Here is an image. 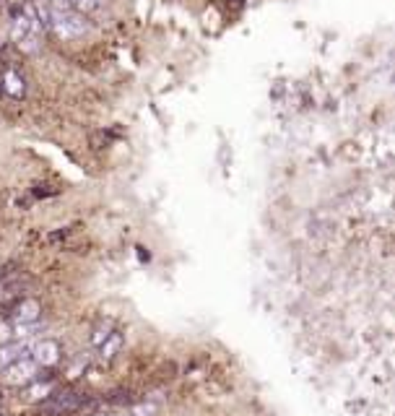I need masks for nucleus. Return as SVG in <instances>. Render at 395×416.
<instances>
[{
  "instance_id": "f257e3e1",
  "label": "nucleus",
  "mask_w": 395,
  "mask_h": 416,
  "mask_svg": "<svg viewBox=\"0 0 395 416\" xmlns=\"http://www.w3.org/2000/svg\"><path fill=\"white\" fill-rule=\"evenodd\" d=\"M86 404V395L78 391H52L50 395L45 398V404H42V411L50 416H65V414H73V411H78L83 408Z\"/></svg>"
},
{
  "instance_id": "f03ea898",
  "label": "nucleus",
  "mask_w": 395,
  "mask_h": 416,
  "mask_svg": "<svg viewBox=\"0 0 395 416\" xmlns=\"http://www.w3.org/2000/svg\"><path fill=\"white\" fill-rule=\"evenodd\" d=\"M39 372H42V367H39L34 359L26 354V357L16 359L13 364H8V367L3 369V372H0V380L6 382V385L19 388V385H29V382H34L36 377H39Z\"/></svg>"
},
{
  "instance_id": "7ed1b4c3",
  "label": "nucleus",
  "mask_w": 395,
  "mask_h": 416,
  "mask_svg": "<svg viewBox=\"0 0 395 416\" xmlns=\"http://www.w3.org/2000/svg\"><path fill=\"white\" fill-rule=\"evenodd\" d=\"M50 29L60 39H76L86 32V21L76 11H50Z\"/></svg>"
},
{
  "instance_id": "20e7f679",
  "label": "nucleus",
  "mask_w": 395,
  "mask_h": 416,
  "mask_svg": "<svg viewBox=\"0 0 395 416\" xmlns=\"http://www.w3.org/2000/svg\"><path fill=\"white\" fill-rule=\"evenodd\" d=\"M29 357L34 359L36 364L42 369H50L55 367L60 362V346L58 341H50V338H42L39 344H34L32 349H29Z\"/></svg>"
},
{
  "instance_id": "39448f33",
  "label": "nucleus",
  "mask_w": 395,
  "mask_h": 416,
  "mask_svg": "<svg viewBox=\"0 0 395 416\" xmlns=\"http://www.w3.org/2000/svg\"><path fill=\"white\" fill-rule=\"evenodd\" d=\"M39 312H42V307H39L36 299H21V302L13 307L11 320L16 322V325H29V322L39 320Z\"/></svg>"
},
{
  "instance_id": "423d86ee",
  "label": "nucleus",
  "mask_w": 395,
  "mask_h": 416,
  "mask_svg": "<svg viewBox=\"0 0 395 416\" xmlns=\"http://www.w3.org/2000/svg\"><path fill=\"white\" fill-rule=\"evenodd\" d=\"M29 354V346L23 341H8V344H0V372L13 364L16 359H21Z\"/></svg>"
},
{
  "instance_id": "0eeeda50",
  "label": "nucleus",
  "mask_w": 395,
  "mask_h": 416,
  "mask_svg": "<svg viewBox=\"0 0 395 416\" xmlns=\"http://www.w3.org/2000/svg\"><path fill=\"white\" fill-rule=\"evenodd\" d=\"M0 86H3V91L11 96H23L26 94V86H23V78L19 76L16 71H6L3 73V78H0Z\"/></svg>"
},
{
  "instance_id": "6e6552de",
  "label": "nucleus",
  "mask_w": 395,
  "mask_h": 416,
  "mask_svg": "<svg viewBox=\"0 0 395 416\" xmlns=\"http://www.w3.org/2000/svg\"><path fill=\"white\" fill-rule=\"evenodd\" d=\"M120 349H122V333L112 331L105 341L99 344V357L105 359V362H109V359H115V354L120 351Z\"/></svg>"
},
{
  "instance_id": "1a4fd4ad",
  "label": "nucleus",
  "mask_w": 395,
  "mask_h": 416,
  "mask_svg": "<svg viewBox=\"0 0 395 416\" xmlns=\"http://www.w3.org/2000/svg\"><path fill=\"white\" fill-rule=\"evenodd\" d=\"M29 385H32V388H29V398H34V401H39V398H42V401H45L47 395H50V393L55 391V382L52 380H39V377H36L34 382H29Z\"/></svg>"
},
{
  "instance_id": "9d476101",
  "label": "nucleus",
  "mask_w": 395,
  "mask_h": 416,
  "mask_svg": "<svg viewBox=\"0 0 395 416\" xmlns=\"http://www.w3.org/2000/svg\"><path fill=\"white\" fill-rule=\"evenodd\" d=\"M96 8V0H70V11H76V13H89Z\"/></svg>"
},
{
  "instance_id": "9b49d317",
  "label": "nucleus",
  "mask_w": 395,
  "mask_h": 416,
  "mask_svg": "<svg viewBox=\"0 0 395 416\" xmlns=\"http://www.w3.org/2000/svg\"><path fill=\"white\" fill-rule=\"evenodd\" d=\"M109 333H112V325H109V322L99 325V328L94 331V336H92V344H94V346H99V344H102V341L107 338V336H109Z\"/></svg>"
},
{
  "instance_id": "f8f14e48",
  "label": "nucleus",
  "mask_w": 395,
  "mask_h": 416,
  "mask_svg": "<svg viewBox=\"0 0 395 416\" xmlns=\"http://www.w3.org/2000/svg\"><path fill=\"white\" fill-rule=\"evenodd\" d=\"M153 414H156V406L153 404H140L130 411V416H153Z\"/></svg>"
},
{
  "instance_id": "ddd939ff",
  "label": "nucleus",
  "mask_w": 395,
  "mask_h": 416,
  "mask_svg": "<svg viewBox=\"0 0 395 416\" xmlns=\"http://www.w3.org/2000/svg\"><path fill=\"white\" fill-rule=\"evenodd\" d=\"M50 11H70V0H50Z\"/></svg>"
},
{
  "instance_id": "4468645a",
  "label": "nucleus",
  "mask_w": 395,
  "mask_h": 416,
  "mask_svg": "<svg viewBox=\"0 0 395 416\" xmlns=\"http://www.w3.org/2000/svg\"><path fill=\"white\" fill-rule=\"evenodd\" d=\"M89 416H109V414H105V411H94V414H89Z\"/></svg>"
},
{
  "instance_id": "2eb2a0df",
  "label": "nucleus",
  "mask_w": 395,
  "mask_h": 416,
  "mask_svg": "<svg viewBox=\"0 0 395 416\" xmlns=\"http://www.w3.org/2000/svg\"><path fill=\"white\" fill-rule=\"evenodd\" d=\"M115 416H125V414H115Z\"/></svg>"
}]
</instances>
